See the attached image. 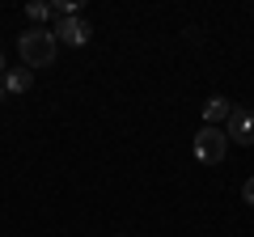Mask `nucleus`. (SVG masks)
Masks as SVG:
<instances>
[{"mask_svg": "<svg viewBox=\"0 0 254 237\" xmlns=\"http://www.w3.org/2000/svg\"><path fill=\"white\" fill-rule=\"evenodd\" d=\"M190 153H195V161L199 165H220L229 153V136L220 127H199L195 131V140H190Z\"/></svg>", "mask_w": 254, "mask_h": 237, "instance_id": "nucleus-2", "label": "nucleus"}, {"mask_svg": "<svg viewBox=\"0 0 254 237\" xmlns=\"http://www.w3.org/2000/svg\"><path fill=\"white\" fill-rule=\"evenodd\" d=\"M51 34H55V43H64V47H85L93 38V26L85 17H60V26H55Z\"/></svg>", "mask_w": 254, "mask_h": 237, "instance_id": "nucleus-3", "label": "nucleus"}, {"mask_svg": "<svg viewBox=\"0 0 254 237\" xmlns=\"http://www.w3.org/2000/svg\"><path fill=\"white\" fill-rule=\"evenodd\" d=\"M0 98H9V93H4V81H0Z\"/></svg>", "mask_w": 254, "mask_h": 237, "instance_id": "nucleus-10", "label": "nucleus"}, {"mask_svg": "<svg viewBox=\"0 0 254 237\" xmlns=\"http://www.w3.org/2000/svg\"><path fill=\"white\" fill-rule=\"evenodd\" d=\"M0 81H4V93H26L30 85H34V72H30V68H9Z\"/></svg>", "mask_w": 254, "mask_h": 237, "instance_id": "nucleus-6", "label": "nucleus"}, {"mask_svg": "<svg viewBox=\"0 0 254 237\" xmlns=\"http://www.w3.org/2000/svg\"><path fill=\"white\" fill-rule=\"evenodd\" d=\"M242 199L254 208V178H246V186H242Z\"/></svg>", "mask_w": 254, "mask_h": 237, "instance_id": "nucleus-8", "label": "nucleus"}, {"mask_svg": "<svg viewBox=\"0 0 254 237\" xmlns=\"http://www.w3.org/2000/svg\"><path fill=\"white\" fill-rule=\"evenodd\" d=\"M4 72H9V68H4V51H0V76H4Z\"/></svg>", "mask_w": 254, "mask_h": 237, "instance_id": "nucleus-9", "label": "nucleus"}, {"mask_svg": "<svg viewBox=\"0 0 254 237\" xmlns=\"http://www.w3.org/2000/svg\"><path fill=\"white\" fill-rule=\"evenodd\" d=\"M51 13H55V9H51V4H43V0H34V4H26V17L34 21V26H43V21L51 17Z\"/></svg>", "mask_w": 254, "mask_h": 237, "instance_id": "nucleus-7", "label": "nucleus"}, {"mask_svg": "<svg viewBox=\"0 0 254 237\" xmlns=\"http://www.w3.org/2000/svg\"><path fill=\"white\" fill-rule=\"evenodd\" d=\"M225 136L233 140V144H242V148H250V144H254V110H250V106H233Z\"/></svg>", "mask_w": 254, "mask_h": 237, "instance_id": "nucleus-4", "label": "nucleus"}, {"mask_svg": "<svg viewBox=\"0 0 254 237\" xmlns=\"http://www.w3.org/2000/svg\"><path fill=\"white\" fill-rule=\"evenodd\" d=\"M17 51L21 59H26V68L34 72V68H51L55 55H60V43H55V34L47 26H30L26 34L17 38Z\"/></svg>", "mask_w": 254, "mask_h": 237, "instance_id": "nucleus-1", "label": "nucleus"}, {"mask_svg": "<svg viewBox=\"0 0 254 237\" xmlns=\"http://www.w3.org/2000/svg\"><path fill=\"white\" fill-rule=\"evenodd\" d=\"M229 115H233V106H229L225 93H212L203 102V127H220V123H229Z\"/></svg>", "mask_w": 254, "mask_h": 237, "instance_id": "nucleus-5", "label": "nucleus"}]
</instances>
